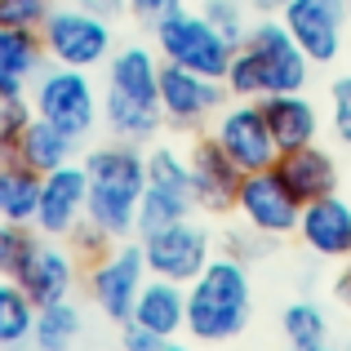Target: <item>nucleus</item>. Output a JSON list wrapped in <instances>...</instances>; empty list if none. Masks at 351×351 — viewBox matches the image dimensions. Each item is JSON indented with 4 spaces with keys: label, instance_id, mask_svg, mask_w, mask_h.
I'll return each mask as SVG.
<instances>
[{
    "label": "nucleus",
    "instance_id": "f257e3e1",
    "mask_svg": "<svg viewBox=\"0 0 351 351\" xmlns=\"http://www.w3.org/2000/svg\"><path fill=\"white\" fill-rule=\"evenodd\" d=\"M254 316V280L249 263L214 254L209 267L187 285V334L196 343H232Z\"/></svg>",
    "mask_w": 351,
    "mask_h": 351
},
{
    "label": "nucleus",
    "instance_id": "f03ea898",
    "mask_svg": "<svg viewBox=\"0 0 351 351\" xmlns=\"http://www.w3.org/2000/svg\"><path fill=\"white\" fill-rule=\"evenodd\" d=\"M89 169V209L85 218H94L98 227H107L116 240H129L138 227V200L147 187V156L138 152V143H107L94 147L85 156Z\"/></svg>",
    "mask_w": 351,
    "mask_h": 351
},
{
    "label": "nucleus",
    "instance_id": "7ed1b4c3",
    "mask_svg": "<svg viewBox=\"0 0 351 351\" xmlns=\"http://www.w3.org/2000/svg\"><path fill=\"white\" fill-rule=\"evenodd\" d=\"M152 40H156V53L165 62H178V67H191V71H205V76H227L232 67V53L236 45L209 23L200 9H187V0L160 14L152 23Z\"/></svg>",
    "mask_w": 351,
    "mask_h": 351
},
{
    "label": "nucleus",
    "instance_id": "20e7f679",
    "mask_svg": "<svg viewBox=\"0 0 351 351\" xmlns=\"http://www.w3.org/2000/svg\"><path fill=\"white\" fill-rule=\"evenodd\" d=\"M32 107L36 116H45L71 138H89L94 125L103 120V94H98L94 76L85 67H62V62H53L36 76Z\"/></svg>",
    "mask_w": 351,
    "mask_h": 351
},
{
    "label": "nucleus",
    "instance_id": "39448f33",
    "mask_svg": "<svg viewBox=\"0 0 351 351\" xmlns=\"http://www.w3.org/2000/svg\"><path fill=\"white\" fill-rule=\"evenodd\" d=\"M40 40L49 62H62V67H103L116 49V32H112V18L94 14V9L76 5H53L49 23L40 27Z\"/></svg>",
    "mask_w": 351,
    "mask_h": 351
},
{
    "label": "nucleus",
    "instance_id": "423d86ee",
    "mask_svg": "<svg viewBox=\"0 0 351 351\" xmlns=\"http://www.w3.org/2000/svg\"><path fill=\"white\" fill-rule=\"evenodd\" d=\"M240 49L254 58L258 80H263V98L267 94H293V89H307L311 76V58L302 53V45L289 36V27L280 23V14H263L249 23Z\"/></svg>",
    "mask_w": 351,
    "mask_h": 351
},
{
    "label": "nucleus",
    "instance_id": "0eeeda50",
    "mask_svg": "<svg viewBox=\"0 0 351 351\" xmlns=\"http://www.w3.org/2000/svg\"><path fill=\"white\" fill-rule=\"evenodd\" d=\"M138 240H143L147 271L165 276V280H178V285H191L209 267V258H214V236H209V227H200L196 218L169 223V227L147 232Z\"/></svg>",
    "mask_w": 351,
    "mask_h": 351
},
{
    "label": "nucleus",
    "instance_id": "6e6552de",
    "mask_svg": "<svg viewBox=\"0 0 351 351\" xmlns=\"http://www.w3.org/2000/svg\"><path fill=\"white\" fill-rule=\"evenodd\" d=\"M232 214L245 227H254V232L280 240V236H293V232H298L302 200L285 187V178L276 169H254V173H245V178H240V191H236Z\"/></svg>",
    "mask_w": 351,
    "mask_h": 351
},
{
    "label": "nucleus",
    "instance_id": "1a4fd4ad",
    "mask_svg": "<svg viewBox=\"0 0 351 351\" xmlns=\"http://www.w3.org/2000/svg\"><path fill=\"white\" fill-rule=\"evenodd\" d=\"M147 258H143V245H120L107 249L103 258H94V267H89V298H94V307L103 311L107 320H116V325H125L129 316H134V302L138 293H143L147 285Z\"/></svg>",
    "mask_w": 351,
    "mask_h": 351
},
{
    "label": "nucleus",
    "instance_id": "9d476101",
    "mask_svg": "<svg viewBox=\"0 0 351 351\" xmlns=\"http://www.w3.org/2000/svg\"><path fill=\"white\" fill-rule=\"evenodd\" d=\"M280 23L289 27V36L302 45V53L311 58V67H329L343 53V36H347V18H351V0H285Z\"/></svg>",
    "mask_w": 351,
    "mask_h": 351
},
{
    "label": "nucleus",
    "instance_id": "9b49d317",
    "mask_svg": "<svg viewBox=\"0 0 351 351\" xmlns=\"http://www.w3.org/2000/svg\"><path fill=\"white\" fill-rule=\"evenodd\" d=\"M227 85L218 76H205V71H191V67H178V62H160V103L165 120L173 129H196L205 125L209 116H218L227 107Z\"/></svg>",
    "mask_w": 351,
    "mask_h": 351
},
{
    "label": "nucleus",
    "instance_id": "f8f14e48",
    "mask_svg": "<svg viewBox=\"0 0 351 351\" xmlns=\"http://www.w3.org/2000/svg\"><path fill=\"white\" fill-rule=\"evenodd\" d=\"M214 138L245 173L271 169L276 156H280V147H276V138H271V125H267V112H263L258 98H236V103H227L223 112H218V120H214Z\"/></svg>",
    "mask_w": 351,
    "mask_h": 351
},
{
    "label": "nucleus",
    "instance_id": "ddd939ff",
    "mask_svg": "<svg viewBox=\"0 0 351 351\" xmlns=\"http://www.w3.org/2000/svg\"><path fill=\"white\" fill-rule=\"evenodd\" d=\"M89 209V169L76 160L58 165L40 178V205H36V232L53 236V240H67L71 227L85 218Z\"/></svg>",
    "mask_w": 351,
    "mask_h": 351
},
{
    "label": "nucleus",
    "instance_id": "4468645a",
    "mask_svg": "<svg viewBox=\"0 0 351 351\" xmlns=\"http://www.w3.org/2000/svg\"><path fill=\"white\" fill-rule=\"evenodd\" d=\"M293 236L307 245V254L325 258V263H347L351 258V196L329 191L320 200H307Z\"/></svg>",
    "mask_w": 351,
    "mask_h": 351
},
{
    "label": "nucleus",
    "instance_id": "2eb2a0df",
    "mask_svg": "<svg viewBox=\"0 0 351 351\" xmlns=\"http://www.w3.org/2000/svg\"><path fill=\"white\" fill-rule=\"evenodd\" d=\"M240 178H245V169L218 147L214 134L196 138V147H191V191H196V209H205V214H232Z\"/></svg>",
    "mask_w": 351,
    "mask_h": 351
},
{
    "label": "nucleus",
    "instance_id": "dca6fc26",
    "mask_svg": "<svg viewBox=\"0 0 351 351\" xmlns=\"http://www.w3.org/2000/svg\"><path fill=\"white\" fill-rule=\"evenodd\" d=\"M276 173L285 178V187L307 205V200H320L329 191H338V160L325 152V147L307 143V147H293V152H280L271 165Z\"/></svg>",
    "mask_w": 351,
    "mask_h": 351
},
{
    "label": "nucleus",
    "instance_id": "f3484780",
    "mask_svg": "<svg viewBox=\"0 0 351 351\" xmlns=\"http://www.w3.org/2000/svg\"><path fill=\"white\" fill-rule=\"evenodd\" d=\"M18 285L32 293L36 307L71 298V289H76V254L62 249V245H53V236H45L40 249H36V258L27 263V271L18 276Z\"/></svg>",
    "mask_w": 351,
    "mask_h": 351
},
{
    "label": "nucleus",
    "instance_id": "a211bd4d",
    "mask_svg": "<svg viewBox=\"0 0 351 351\" xmlns=\"http://www.w3.org/2000/svg\"><path fill=\"white\" fill-rule=\"evenodd\" d=\"M258 103H263L267 125H271V138L280 152H293V147H307L320 138V112L302 89H293V94H267Z\"/></svg>",
    "mask_w": 351,
    "mask_h": 351
},
{
    "label": "nucleus",
    "instance_id": "6ab92c4d",
    "mask_svg": "<svg viewBox=\"0 0 351 351\" xmlns=\"http://www.w3.org/2000/svg\"><path fill=\"white\" fill-rule=\"evenodd\" d=\"M45 62L49 53H45L40 32L0 27V94H27L45 71Z\"/></svg>",
    "mask_w": 351,
    "mask_h": 351
},
{
    "label": "nucleus",
    "instance_id": "aec40b11",
    "mask_svg": "<svg viewBox=\"0 0 351 351\" xmlns=\"http://www.w3.org/2000/svg\"><path fill=\"white\" fill-rule=\"evenodd\" d=\"M129 320L156 329L160 338L173 343V334L187 329V285L165 280V276H147V285H143V293H138L134 316H129Z\"/></svg>",
    "mask_w": 351,
    "mask_h": 351
},
{
    "label": "nucleus",
    "instance_id": "412c9836",
    "mask_svg": "<svg viewBox=\"0 0 351 351\" xmlns=\"http://www.w3.org/2000/svg\"><path fill=\"white\" fill-rule=\"evenodd\" d=\"M160 62L165 58L156 49H147V45H120L107 58V85L129 98L156 103V94H160Z\"/></svg>",
    "mask_w": 351,
    "mask_h": 351
},
{
    "label": "nucleus",
    "instance_id": "4be33fe9",
    "mask_svg": "<svg viewBox=\"0 0 351 351\" xmlns=\"http://www.w3.org/2000/svg\"><path fill=\"white\" fill-rule=\"evenodd\" d=\"M103 125H107L112 138H120V143H147V138L160 134L165 112H160V103H143V98H129V94H120V89L107 85Z\"/></svg>",
    "mask_w": 351,
    "mask_h": 351
},
{
    "label": "nucleus",
    "instance_id": "5701e85b",
    "mask_svg": "<svg viewBox=\"0 0 351 351\" xmlns=\"http://www.w3.org/2000/svg\"><path fill=\"white\" fill-rule=\"evenodd\" d=\"M40 178L23 156H0V218L9 223H36L40 205Z\"/></svg>",
    "mask_w": 351,
    "mask_h": 351
},
{
    "label": "nucleus",
    "instance_id": "b1692460",
    "mask_svg": "<svg viewBox=\"0 0 351 351\" xmlns=\"http://www.w3.org/2000/svg\"><path fill=\"white\" fill-rule=\"evenodd\" d=\"M76 143L80 138L62 134L58 125H49L45 116H36L32 125H27L23 143H18V156H23L36 173H49V169H58V165H67L71 156H76Z\"/></svg>",
    "mask_w": 351,
    "mask_h": 351
},
{
    "label": "nucleus",
    "instance_id": "393cba45",
    "mask_svg": "<svg viewBox=\"0 0 351 351\" xmlns=\"http://www.w3.org/2000/svg\"><path fill=\"white\" fill-rule=\"evenodd\" d=\"M80 334H85V316H80V307L71 298H58V302L36 307L32 343L40 351H67V347H76Z\"/></svg>",
    "mask_w": 351,
    "mask_h": 351
},
{
    "label": "nucleus",
    "instance_id": "a878e982",
    "mask_svg": "<svg viewBox=\"0 0 351 351\" xmlns=\"http://www.w3.org/2000/svg\"><path fill=\"white\" fill-rule=\"evenodd\" d=\"M191 214H196V200H191V196L147 182V187H143V200H138V227H134V236L160 232V227L182 223V218H191Z\"/></svg>",
    "mask_w": 351,
    "mask_h": 351
},
{
    "label": "nucleus",
    "instance_id": "bb28decb",
    "mask_svg": "<svg viewBox=\"0 0 351 351\" xmlns=\"http://www.w3.org/2000/svg\"><path fill=\"white\" fill-rule=\"evenodd\" d=\"M36 325V302L18 280L0 276V347H23L32 343Z\"/></svg>",
    "mask_w": 351,
    "mask_h": 351
},
{
    "label": "nucleus",
    "instance_id": "cd10ccee",
    "mask_svg": "<svg viewBox=\"0 0 351 351\" xmlns=\"http://www.w3.org/2000/svg\"><path fill=\"white\" fill-rule=\"evenodd\" d=\"M280 329L289 338V347H298V351H320L329 343V320L316 302H289L280 311Z\"/></svg>",
    "mask_w": 351,
    "mask_h": 351
},
{
    "label": "nucleus",
    "instance_id": "c85d7f7f",
    "mask_svg": "<svg viewBox=\"0 0 351 351\" xmlns=\"http://www.w3.org/2000/svg\"><path fill=\"white\" fill-rule=\"evenodd\" d=\"M36 249H40V232H36L32 223H9V218H0V276L18 280V276L27 271V263L36 258Z\"/></svg>",
    "mask_w": 351,
    "mask_h": 351
},
{
    "label": "nucleus",
    "instance_id": "c756f323",
    "mask_svg": "<svg viewBox=\"0 0 351 351\" xmlns=\"http://www.w3.org/2000/svg\"><path fill=\"white\" fill-rule=\"evenodd\" d=\"M147 182L182 191V196L196 200V191H191V156L173 152V147H152V152H147Z\"/></svg>",
    "mask_w": 351,
    "mask_h": 351
},
{
    "label": "nucleus",
    "instance_id": "7c9ffc66",
    "mask_svg": "<svg viewBox=\"0 0 351 351\" xmlns=\"http://www.w3.org/2000/svg\"><path fill=\"white\" fill-rule=\"evenodd\" d=\"M36 120V107L27 94H0V156H18L27 125Z\"/></svg>",
    "mask_w": 351,
    "mask_h": 351
},
{
    "label": "nucleus",
    "instance_id": "2f4dec72",
    "mask_svg": "<svg viewBox=\"0 0 351 351\" xmlns=\"http://www.w3.org/2000/svg\"><path fill=\"white\" fill-rule=\"evenodd\" d=\"M200 14L240 49V40H245V32H249V14H245L240 0H200Z\"/></svg>",
    "mask_w": 351,
    "mask_h": 351
},
{
    "label": "nucleus",
    "instance_id": "473e14b6",
    "mask_svg": "<svg viewBox=\"0 0 351 351\" xmlns=\"http://www.w3.org/2000/svg\"><path fill=\"white\" fill-rule=\"evenodd\" d=\"M58 0H0V27H23V32H40L49 23Z\"/></svg>",
    "mask_w": 351,
    "mask_h": 351
},
{
    "label": "nucleus",
    "instance_id": "72a5a7b5",
    "mask_svg": "<svg viewBox=\"0 0 351 351\" xmlns=\"http://www.w3.org/2000/svg\"><path fill=\"white\" fill-rule=\"evenodd\" d=\"M67 240H71V254H76V258H89V263H94V258H103L107 249L116 245V236L107 232V227H98L94 218H80V223L71 227Z\"/></svg>",
    "mask_w": 351,
    "mask_h": 351
},
{
    "label": "nucleus",
    "instance_id": "f704fd0d",
    "mask_svg": "<svg viewBox=\"0 0 351 351\" xmlns=\"http://www.w3.org/2000/svg\"><path fill=\"white\" fill-rule=\"evenodd\" d=\"M223 85H227L232 98H263V80H258V67H254V58H249L245 49L232 53V67H227Z\"/></svg>",
    "mask_w": 351,
    "mask_h": 351
},
{
    "label": "nucleus",
    "instance_id": "c9c22d12",
    "mask_svg": "<svg viewBox=\"0 0 351 351\" xmlns=\"http://www.w3.org/2000/svg\"><path fill=\"white\" fill-rule=\"evenodd\" d=\"M329 125H334V138L343 147H351V71L329 85Z\"/></svg>",
    "mask_w": 351,
    "mask_h": 351
},
{
    "label": "nucleus",
    "instance_id": "e433bc0d",
    "mask_svg": "<svg viewBox=\"0 0 351 351\" xmlns=\"http://www.w3.org/2000/svg\"><path fill=\"white\" fill-rule=\"evenodd\" d=\"M267 240L271 236H263V232H254V227H232V232H223V254H232V258H240V263H254V258H263L267 249Z\"/></svg>",
    "mask_w": 351,
    "mask_h": 351
},
{
    "label": "nucleus",
    "instance_id": "4c0bfd02",
    "mask_svg": "<svg viewBox=\"0 0 351 351\" xmlns=\"http://www.w3.org/2000/svg\"><path fill=\"white\" fill-rule=\"evenodd\" d=\"M120 343H125L129 351H165V347H169V338H160L156 329L138 325V320H125V325H120Z\"/></svg>",
    "mask_w": 351,
    "mask_h": 351
},
{
    "label": "nucleus",
    "instance_id": "58836bf2",
    "mask_svg": "<svg viewBox=\"0 0 351 351\" xmlns=\"http://www.w3.org/2000/svg\"><path fill=\"white\" fill-rule=\"evenodd\" d=\"M173 5H178V0H129V14H134L138 23H147V27H152L156 18H160V14H169Z\"/></svg>",
    "mask_w": 351,
    "mask_h": 351
},
{
    "label": "nucleus",
    "instance_id": "ea45409f",
    "mask_svg": "<svg viewBox=\"0 0 351 351\" xmlns=\"http://www.w3.org/2000/svg\"><path fill=\"white\" fill-rule=\"evenodd\" d=\"M76 5H85V9H94V14H103V18H125L129 14V0H76Z\"/></svg>",
    "mask_w": 351,
    "mask_h": 351
},
{
    "label": "nucleus",
    "instance_id": "a19ab883",
    "mask_svg": "<svg viewBox=\"0 0 351 351\" xmlns=\"http://www.w3.org/2000/svg\"><path fill=\"white\" fill-rule=\"evenodd\" d=\"M338 298H343L347 307H351V258H347V271L338 276Z\"/></svg>",
    "mask_w": 351,
    "mask_h": 351
},
{
    "label": "nucleus",
    "instance_id": "79ce46f5",
    "mask_svg": "<svg viewBox=\"0 0 351 351\" xmlns=\"http://www.w3.org/2000/svg\"><path fill=\"white\" fill-rule=\"evenodd\" d=\"M58 5H67V0H58Z\"/></svg>",
    "mask_w": 351,
    "mask_h": 351
},
{
    "label": "nucleus",
    "instance_id": "37998d69",
    "mask_svg": "<svg viewBox=\"0 0 351 351\" xmlns=\"http://www.w3.org/2000/svg\"><path fill=\"white\" fill-rule=\"evenodd\" d=\"M347 187H351V178H347Z\"/></svg>",
    "mask_w": 351,
    "mask_h": 351
}]
</instances>
